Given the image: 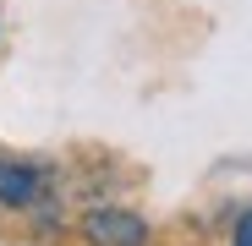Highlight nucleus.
<instances>
[{"mask_svg":"<svg viewBox=\"0 0 252 246\" xmlns=\"http://www.w3.org/2000/svg\"><path fill=\"white\" fill-rule=\"evenodd\" d=\"M82 235L94 246H148V224L132 208H88L82 214Z\"/></svg>","mask_w":252,"mask_h":246,"instance_id":"nucleus-1","label":"nucleus"},{"mask_svg":"<svg viewBox=\"0 0 252 246\" xmlns=\"http://www.w3.org/2000/svg\"><path fill=\"white\" fill-rule=\"evenodd\" d=\"M230 246H252V208L236 219V241H230Z\"/></svg>","mask_w":252,"mask_h":246,"instance_id":"nucleus-3","label":"nucleus"},{"mask_svg":"<svg viewBox=\"0 0 252 246\" xmlns=\"http://www.w3.org/2000/svg\"><path fill=\"white\" fill-rule=\"evenodd\" d=\"M38 197H44V170L28 164V159L0 153V202L6 208H33Z\"/></svg>","mask_w":252,"mask_h":246,"instance_id":"nucleus-2","label":"nucleus"}]
</instances>
